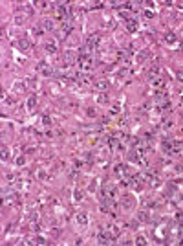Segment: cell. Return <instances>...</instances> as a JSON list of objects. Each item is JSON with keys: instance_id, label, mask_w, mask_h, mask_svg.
I'll list each match as a JSON object with an SVG mask.
<instances>
[{"instance_id": "cell-1", "label": "cell", "mask_w": 183, "mask_h": 246, "mask_svg": "<svg viewBox=\"0 0 183 246\" xmlns=\"http://www.w3.org/2000/svg\"><path fill=\"white\" fill-rule=\"evenodd\" d=\"M99 195H104V197H115V195H117V189H115V186H112V184H104V186H103V191L99 193Z\"/></svg>"}, {"instance_id": "cell-2", "label": "cell", "mask_w": 183, "mask_h": 246, "mask_svg": "<svg viewBox=\"0 0 183 246\" xmlns=\"http://www.w3.org/2000/svg\"><path fill=\"white\" fill-rule=\"evenodd\" d=\"M97 42H99V37H97L95 33H90V35L86 37V46H88V48L93 50V48L97 46Z\"/></svg>"}, {"instance_id": "cell-3", "label": "cell", "mask_w": 183, "mask_h": 246, "mask_svg": "<svg viewBox=\"0 0 183 246\" xmlns=\"http://www.w3.org/2000/svg\"><path fill=\"white\" fill-rule=\"evenodd\" d=\"M161 147H163V151H165L167 154H176V151H174V142H170V140H168V142L165 140V142L161 143Z\"/></svg>"}, {"instance_id": "cell-4", "label": "cell", "mask_w": 183, "mask_h": 246, "mask_svg": "<svg viewBox=\"0 0 183 246\" xmlns=\"http://www.w3.org/2000/svg\"><path fill=\"white\" fill-rule=\"evenodd\" d=\"M115 174L119 178H125V176H128V169H126V165H123V163H119V165H115Z\"/></svg>"}, {"instance_id": "cell-5", "label": "cell", "mask_w": 183, "mask_h": 246, "mask_svg": "<svg viewBox=\"0 0 183 246\" xmlns=\"http://www.w3.org/2000/svg\"><path fill=\"white\" fill-rule=\"evenodd\" d=\"M50 68H51V64H48V61H40V63L37 64V70H39V72H42V74L48 72Z\"/></svg>"}, {"instance_id": "cell-6", "label": "cell", "mask_w": 183, "mask_h": 246, "mask_svg": "<svg viewBox=\"0 0 183 246\" xmlns=\"http://www.w3.org/2000/svg\"><path fill=\"white\" fill-rule=\"evenodd\" d=\"M42 28H44L46 31H51L53 28H55V24H53L51 19H44V20H42Z\"/></svg>"}, {"instance_id": "cell-7", "label": "cell", "mask_w": 183, "mask_h": 246, "mask_svg": "<svg viewBox=\"0 0 183 246\" xmlns=\"http://www.w3.org/2000/svg\"><path fill=\"white\" fill-rule=\"evenodd\" d=\"M126 30L134 33L135 30H137V22H135L134 19H128V20H126Z\"/></svg>"}, {"instance_id": "cell-8", "label": "cell", "mask_w": 183, "mask_h": 246, "mask_svg": "<svg viewBox=\"0 0 183 246\" xmlns=\"http://www.w3.org/2000/svg\"><path fill=\"white\" fill-rule=\"evenodd\" d=\"M108 86H110V81H106V79L97 81V83H95V88H97V90H106Z\"/></svg>"}, {"instance_id": "cell-9", "label": "cell", "mask_w": 183, "mask_h": 246, "mask_svg": "<svg viewBox=\"0 0 183 246\" xmlns=\"http://www.w3.org/2000/svg\"><path fill=\"white\" fill-rule=\"evenodd\" d=\"M123 208H125V209H132V208H134V200H132L130 197H125V198H123Z\"/></svg>"}, {"instance_id": "cell-10", "label": "cell", "mask_w": 183, "mask_h": 246, "mask_svg": "<svg viewBox=\"0 0 183 246\" xmlns=\"http://www.w3.org/2000/svg\"><path fill=\"white\" fill-rule=\"evenodd\" d=\"M77 222H79L81 226H86V224H88V217H86L84 213H79V215H77Z\"/></svg>"}, {"instance_id": "cell-11", "label": "cell", "mask_w": 183, "mask_h": 246, "mask_svg": "<svg viewBox=\"0 0 183 246\" xmlns=\"http://www.w3.org/2000/svg\"><path fill=\"white\" fill-rule=\"evenodd\" d=\"M150 83L154 86H165V81L161 77H150Z\"/></svg>"}, {"instance_id": "cell-12", "label": "cell", "mask_w": 183, "mask_h": 246, "mask_svg": "<svg viewBox=\"0 0 183 246\" xmlns=\"http://www.w3.org/2000/svg\"><path fill=\"white\" fill-rule=\"evenodd\" d=\"M137 220H150L148 211H139V213H137Z\"/></svg>"}, {"instance_id": "cell-13", "label": "cell", "mask_w": 183, "mask_h": 246, "mask_svg": "<svg viewBox=\"0 0 183 246\" xmlns=\"http://www.w3.org/2000/svg\"><path fill=\"white\" fill-rule=\"evenodd\" d=\"M165 40H167L168 44H174L176 42V35L174 33H167V35H165Z\"/></svg>"}, {"instance_id": "cell-14", "label": "cell", "mask_w": 183, "mask_h": 246, "mask_svg": "<svg viewBox=\"0 0 183 246\" xmlns=\"http://www.w3.org/2000/svg\"><path fill=\"white\" fill-rule=\"evenodd\" d=\"M35 105H37V96H31L28 99V108H35Z\"/></svg>"}, {"instance_id": "cell-15", "label": "cell", "mask_w": 183, "mask_h": 246, "mask_svg": "<svg viewBox=\"0 0 183 246\" xmlns=\"http://www.w3.org/2000/svg\"><path fill=\"white\" fill-rule=\"evenodd\" d=\"M33 242H35V244H48V241H46L42 235H37V237L33 239Z\"/></svg>"}, {"instance_id": "cell-16", "label": "cell", "mask_w": 183, "mask_h": 246, "mask_svg": "<svg viewBox=\"0 0 183 246\" xmlns=\"http://www.w3.org/2000/svg\"><path fill=\"white\" fill-rule=\"evenodd\" d=\"M19 46H20L22 50H28V48H29V40H28V39H20V40H19Z\"/></svg>"}, {"instance_id": "cell-17", "label": "cell", "mask_w": 183, "mask_h": 246, "mask_svg": "<svg viewBox=\"0 0 183 246\" xmlns=\"http://www.w3.org/2000/svg\"><path fill=\"white\" fill-rule=\"evenodd\" d=\"M46 51H48V53H55V51H57V48H55V44H53V42H50V44H46Z\"/></svg>"}, {"instance_id": "cell-18", "label": "cell", "mask_w": 183, "mask_h": 246, "mask_svg": "<svg viewBox=\"0 0 183 246\" xmlns=\"http://www.w3.org/2000/svg\"><path fill=\"white\" fill-rule=\"evenodd\" d=\"M42 123H44L46 127H50V125H51V118H50L48 114H44V118H42Z\"/></svg>"}, {"instance_id": "cell-19", "label": "cell", "mask_w": 183, "mask_h": 246, "mask_svg": "<svg viewBox=\"0 0 183 246\" xmlns=\"http://www.w3.org/2000/svg\"><path fill=\"white\" fill-rule=\"evenodd\" d=\"M146 57H148V51H146V50H145V51H141V53L137 55V61H145V59H146Z\"/></svg>"}, {"instance_id": "cell-20", "label": "cell", "mask_w": 183, "mask_h": 246, "mask_svg": "<svg viewBox=\"0 0 183 246\" xmlns=\"http://www.w3.org/2000/svg\"><path fill=\"white\" fill-rule=\"evenodd\" d=\"M119 112H121V107H119V105H114L112 110H110V114H119Z\"/></svg>"}, {"instance_id": "cell-21", "label": "cell", "mask_w": 183, "mask_h": 246, "mask_svg": "<svg viewBox=\"0 0 183 246\" xmlns=\"http://www.w3.org/2000/svg\"><path fill=\"white\" fill-rule=\"evenodd\" d=\"M8 158H9V151L6 147H2V160H8Z\"/></svg>"}, {"instance_id": "cell-22", "label": "cell", "mask_w": 183, "mask_h": 246, "mask_svg": "<svg viewBox=\"0 0 183 246\" xmlns=\"http://www.w3.org/2000/svg\"><path fill=\"white\" fill-rule=\"evenodd\" d=\"M86 116H88V118H95V110H93V108H88V110H86Z\"/></svg>"}, {"instance_id": "cell-23", "label": "cell", "mask_w": 183, "mask_h": 246, "mask_svg": "<svg viewBox=\"0 0 183 246\" xmlns=\"http://www.w3.org/2000/svg\"><path fill=\"white\" fill-rule=\"evenodd\" d=\"M110 6H112V8H123L125 4H123V2H110Z\"/></svg>"}, {"instance_id": "cell-24", "label": "cell", "mask_w": 183, "mask_h": 246, "mask_svg": "<svg viewBox=\"0 0 183 246\" xmlns=\"http://www.w3.org/2000/svg\"><path fill=\"white\" fill-rule=\"evenodd\" d=\"M81 198H82V191L77 189V191H75V200H81Z\"/></svg>"}, {"instance_id": "cell-25", "label": "cell", "mask_w": 183, "mask_h": 246, "mask_svg": "<svg viewBox=\"0 0 183 246\" xmlns=\"http://www.w3.org/2000/svg\"><path fill=\"white\" fill-rule=\"evenodd\" d=\"M135 242H137V244H146L145 237H137V239H135Z\"/></svg>"}, {"instance_id": "cell-26", "label": "cell", "mask_w": 183, "mask_h": 246, "mask_svg": "<svg viewBox=\"0 0 183 246\" xmlns=\"http://www.w3.org/2000/svg\"><path fill=\"white\" fill-rule=\"evenodd\" d=\"M137 224H139V220L135 219V220H132V222H130V228H137Z\"/></svg>"}, {"instance_id": "cell-27", "label": "cell", "mask_w": 183, "mask_h": 246, "mask_svg": "<svg viewBox=\"0 0 183 246\" xmlns=\"http://www.w3.org/2000/svg\"><path fill=\"white\" fill-rule=\"evenodd\" d=\"M145 17H146V19H152V17H154V13H152V11H145Z\"/></svg>"}, {"instance_id": "cell-28", "label": "cell", "mask_w": 183, "mask_h": 246, "mask_svg": "<svg viewBox=\"0 0 183 246\" xmlns=\"http://www.w3.org/2000/svg\"><path fill=\"white\" fill-rule=\"evenodd\" d=\"M39 178H40V180H46V173L40 171V173H39Z\"/></svg>"}, {"instance_id": "cell-29", "label": "cell", "mask_w": 183, "mask_h": 246, "mask_svg": "<svg viewBox=\"0 0 183 246\" xmlns=\"http://www.w3.org/2000/svg\"><path fill=\"white\" fill-rule=\"evenodd\" d=\"M13 178H15L13 174H6V180H8V182H13Z\"/></svg>"}, {"instance_id": "cell-30", "label": "cell", "mask_w": 183, "mask_h": 246, "mask_svg": "<svg viewBox=\"0 0 183 246\" xmlns=\"http://www.w3.org/2000/svg\"><path fill=\"white\" fill-rule=\"evenodd\" d=\"M17 163H19V165H24V156H20L19 160H17Z\"/></svg>"}, {"instance_id": "cell-31", "label": "cell", "mask_w": 183, "mask_h": 246, "mask_svg": "<svg viewBox=\"0 0 183 246\" xmlns=\"http://www.w3.org/2000/svg\"><path fill=\"white\" fill-rule=\"evenodd\" d=\"M33 31L37 33V35H40V33H42V28H37V26H35V30H33Z\"/></svg>"}, {"instance_id": "cell-32", "label": "cell", "mask_w": 183, "mask_h": 246, "mask_svg": "<svg viewBox=\"0 0 183 246\" xmlns=\"http://www.w3.org/2000/svg\"><path fill=\"white\" fill-rule=\"evenodd\" d=\"M106 99H108V97H106V96H99V101H101V103H104V101H106Z\"/></svg>"}, {"instance_id": "cell-33", "label": "cell", "mask_w": 183, "mask_h": 246, "mask_svg": "<svg viewBox=\"0 0 183 246\" xmlns=\"http://www.w3.org/2000/svg\"><path fill=\"white\" fill-rule=\"evenodd\" d=\"M178 79H179V81H183V72H181V70L178 72Z\"/></svg>"}]
</instances>
